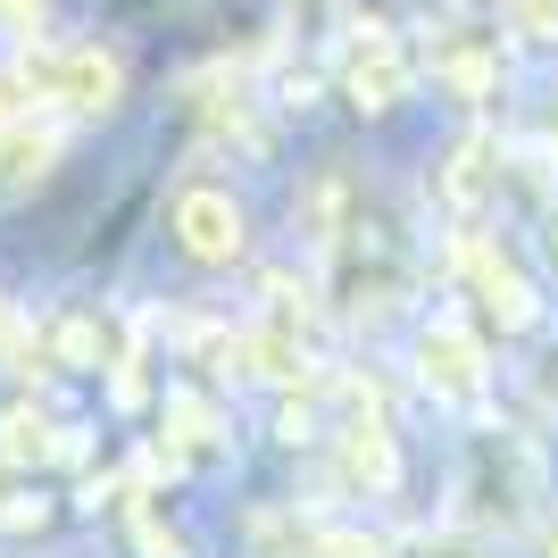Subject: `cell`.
Returning <instances> with one entry per match:
<instances>
[{"label": "cell", "instance_id": "2", "mask_svg": "<svg viewBox=\"0 0 558 558\" xmlns=\"http://www.w3.org/2000/svg\"><path fill=\"white\" fill-rule=\"evenodd\" d=\"M17 93H43V100H68V109L100 117V109H117V93H125V68H117L109 50H93V43L25 50L17 59Z\"/></svg>", "mask_w": 558, "mask_h": 558}, {"label": "cell", "instance_id": "8", "mask_svg": "<svg viewBox=\"0 0 558 558\" xmlns=\"http://www.w3.org/2000/svg\"><path fill=\"white\" fill-rule=\"evenodd\" d=\"M167 434L184 450H217V409L201 392H167Z\"/></svg>", "mask_w": 558, "mask_h": 558}, {"label": "cell", "instance_id": "5", "mask_svg": "<svg viewBox=\"0 0 558 558\" xmlns=\"http://www.w3.org/2000/svg\"><path fill=\"white\" fill-rule=\"evenodd\" d=\"M466 276H475V292H484V317L500 333H525L542 317V292L525 276H517L509 258H492V242H466Z\"/></svg>", "mask_w": 558, "mask_h": 558}, {"label": "cell", "instance_id": "7", "mask_svg": "<svg viewBox=\"0 0 558 558\" xmlns=\"http://www.w3.org/2000/svg\"><path fill=\"white\" fill-rule=\"evenodd\" d=\"M342 466H350V475H359V484L392 492L400 459H392V442H384V425H350V434H342Z\"/></svg>", "mask_w": 558, "mask_h": 558}, {"label": "cell", "instance_id": "6", "mask_svg": "<svg viewBox=\"0 0 558 558\" xmlns=\"http://www.w3.org/2000/svg\"><path fill=\"white\" fill-rule=\"evenodd\" d=\"M342 84H350V100H359V109H392V100H409V59H400L384 34H367V43L350 50Z\"/></svg>", "mask_w": 558, "mask_h": 558}, {"label": "cell", "instance_id": "18", "mask_svg": "<svg viewBox=\"0 0 558 558\" xmlns=\"http://www.w3.org/2000/svg\"><path fill=\"white\" fill-rule=\"evenodd\" d=\"M550 558H558V525H550Z\"/></svg>", "mask_w": 558, "mask_h": 558}, {"label": "cell", "instance_id": "10", "mask_svg": "<svg viewBox=\"0 0 558 558\" xmlns=\"http://www.w3.org/2000/svg\"><path fill=\"white\" fill-rule=\"evenodd\" d=\"M43 417H34V409H9V417H0V459L9 466H25V459H43Z\"/></svg>", "mask_w": 558, "mask_h": 558}, {"label": "cell", "instance_id": "16", "mask_svg": "<svg viewBox=\"0 0 558 558\" xmlns=\"http://www.w3.org/2000/svg\"><path fill=\"white\" fill-rule=\"evenodd\" d=\"M34 17H43V0H0V25H17V34H34Z\"/></svg>", "mask_w": 558, "mask_h": 558}, {"label": "cell", "instance_id": "14", "mask_svg": "<svg viewBox=\"0 0 558 558\" xmlns=\"http://www.w3.org/2000/svg\"><path fill=\"white\" fill-rule=\"evenodd\" d=\"M0 142H9V175H43V167L59 159V142H50V134H34V142H17V134H0Z\"/></svg>", "mask_w": 558, "mask_h": 558}, {"label": "cell", "instance_id": "17", "mask_svg": "<svg viewBox=\"0 0 558 558\" xmlns=\"http://www.w3.org/2000/svg\"><path fill=\"white\" fill-rule=\"evenodd\" d=\"M0 134H17V84L0 75Z\"/></svg>", "mask_w": 558, "mask_h": 558}, {"label": "cell", "instance_id": "1", "mask_svg": "<svg viewBox=\"0 0 558 558\" xmlns=\"http://www.w3.org/2000/svg\"><path fill=\"white\" fill-rule=\"evenodd\" d=\"M459 500L475 525H525V517L542 509V466L534 450L517 442V434H484V442L466 450V475H459Z\"/></svg>", "mask_w": 558, "mask_h": 558}, {"label": "cell", "instance_id": "12", "mask_svg": "<svg viewBox=\"0 0 558 558\" xmlns=\"http://www.w3.org/2000/svg\"><path fill=\"white\" fill-rule=\"evenodd\" d=\"M59 359H68V367H100V326L93 317H68V326H59Z\"/></svg>", "mask_w": 558, "mask_h": 558}, {"label": "cell", "instance_id": "9", "mask_svg": "<svg viewBox=\"0 0 558 558\" xmlns=\"http://www.w3.org/2000/svg\"><path fill=\"white\" fill-rule=\"evenodd\" d=\"M492 184H500V175H492V142H466L459 159H450V201L466 209V201H484Z\"/></svg>", "mask_w": 558, "mask_h": 558}, {"label": "cell", "instance_id": "13", "mask_svg": "<svg viewBox=\"0 0 558 558\" xmlns=\"http://www.w3.org/2000/svg\"><path fill=\"white\" fill-rule=\"evenodd\" d=\"M301 558H384V542H367V534H308Z\"/></svg>", "mask_w": 558, "mask_h": 558}, {"label": "cell", "instance_id": "3", "mask_svg": "<svg viewBox=\"0 0 558 558\" xmlns=\"http://www.w3.org/2000/svg\"><path fill=\"white\" fill-rule=\"evenodd\" d=\"M175 242H184L201 267H226V258H242V209H233L217 184L175 192Z\"/></svg>", "mask_w": 558, "mask_h": 558}, {"label": "cell", "instance_id": "15", "mask_svg": "<svg viewBox=\"0 0 558 558\" xmlns=\"http://www.w3.org/2000/svg\"><path fill=\"white\" fill-rule=\"evenodd\" d=\"M134 542H142V558H184V542L167 534L159 517H134Z\"/></svg>", "mask_w": 558, "mask_h": 558}, {"label": "cell", "instance_id": "11", "mask_svg": "<svg viewBox=\"0 0 558 558\" xmlns=\"http://www.w3.org/2000/svg\"><path fill=\"white\" fill-rule=\"evenodd\" d=\"M509 25L525 43H558V0H509Z\"/></svg>", "mask_w": 558, "mask_h": 558}, {"label": "cell", "instance_id": "4", "mask_svg": "<svg viewBox=\"0 0 558 558\" xmlns=\"http://www.w3.org/2000/svg\"><path fill=\"white\" fill-rule=\"evenodd\" d=\"M417 375H425V392L434 400H475L484 392V342L466 326H425L417 333Z\"/></svg>", "mask_w": 558, "mask_h": 558}]
</instances>
